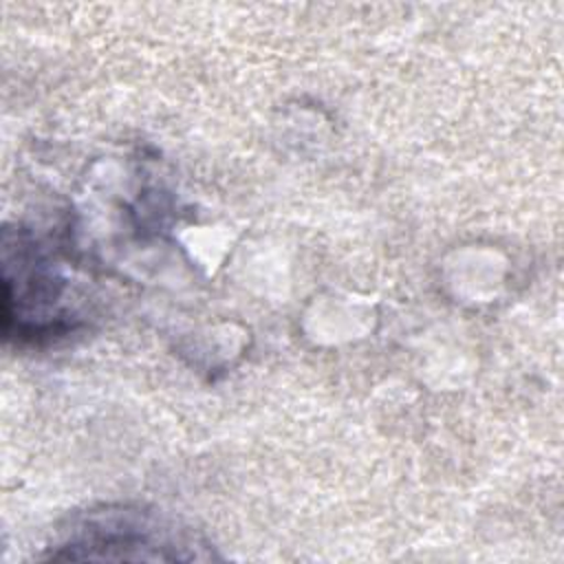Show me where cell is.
<instances>
[{"label": "cell", "instance_id": "6da1fadb", "mask_svg": "<svg viewBox=\"0 0 564 564\" xmlns=\"http://www.w3.org/2000/svg\"><path fill=\"white\" fill-rule=\"evenodd\" d=\"M46 560L55 562H194L212 560V546L192 529L132 505L82 511L59 531Z\"/></svg>", "mask_w": 564, "mask_h": 564}]
</instances>
